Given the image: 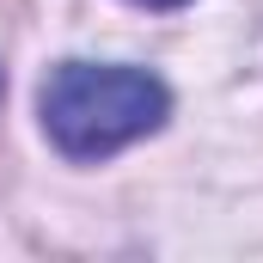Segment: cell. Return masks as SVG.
Listing matches in <instances>:
<instances>
[{"instance_id": "1", "label": "cell", "mask_w": 263, "mask_h": 263, "mask_svg": "<svg viewBox=\"0 0 263 263\" xmlns=\"http://www.w3.org/2000/svg\"><path fill=\"white\" fill-rule=\"evenodd\" d=\"M37 117L67 159H110L135 141H147L172 117V92L147 67L62 62L49 67V80L37 92Z\"/></svg>"}, {"instance_id": "2", "label": "cell", "mask_w": 263, "mask_h": 263, "mask_svg": "<svg viewBox=\"0 0 263 263\" xmlns=\"http://www.w3.org/2000/svg\"><path fill=\"white\" fill-rule=\"evenodd\" d=\"M135 6H159V12H172V6H190V0H135Z\"/></svg>"}]
</instances>
